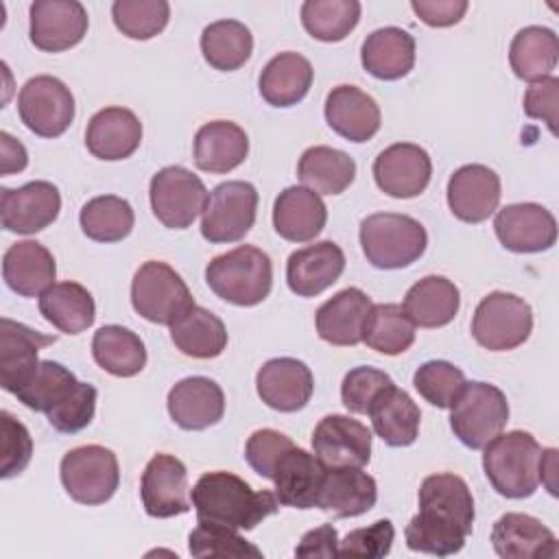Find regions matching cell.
Here are the masks:
<instances>
[{
  "mask_svg": "<svg viewBox=\"0 0 559 559\" xmlns=\"http://www.w3.org/2000/svg\"><path fill=\"white\" fill-rule=\"evenodd\" d=\"M190 496L199 522H216L236 531L255 528L280 507L273 491L253 489L240 476L223 469L203 474Z\"/></svg>",
  "mask_w": 559,
  "mask_h": 559,
  "instance_id": "1",
  "label": "cell"
},
{
  "mask_svg": "<svg viewBox=\"0 0 559 559\" xmlns=\"http://www.w3.org/2000/svg\"><path fill=\"white\" fill-rule=\"evenodd\" d=\"M483 450L485 476L500 496L520 500L537 491L542 445L531 432H500Z\"/></svg>",
  "mask_w": 559,
  "mask_h": 559,
  "instance_id": "2",
  "label": "cell"
},
{
  "mask_svg": "<svg viewBox=\"0 0 559 559\" xmlns=\"http://www.w3.org/2000/svg\"><path fill=\"white\" fill-rule=\"evenodd\" d=\"M205 282L216 297L234 306H258L273 286L271 258L253 247L240 245L227 253L212 258L205 266Z\"/></svg>",
  "mask_w": 559,
  "mask_h": 559,
  "instance_id": "3",
  "label": "cell"
},
{
  "mask_svg": "<svg viewBox=\"0 0 559 559\" xmlns=\"http://www.w3.org/2000/svg\"><path fill=\"white\" fill-rule=\"evenodd\" d=\"M428 245V234L419 221L406 214L378 212L360 223V247L376 269L393 271L417 262Z\"/></svg>",
  "mask_w": 559,
  "mask_h": 559,
  "instance_id": "4",
  "label": "cell"
},
{
  "mask_svg": "<svg viewBox=\"0 0 559 559\" xmlns=\"http://www.w3.org/2000/svg\"><path fill=\"white\" fill-rule=\"evenodd\" d=\"M507 421V395L489 382H465L450 406V428L454 437L472 450H483L504 430Z\"/></svg>",
  "mask_w": 559,
  "mask_h": 559,
  "instance_id": "5",
  "label": "cell"
},
{
  "mask_svg": "<svg viewBox=\"0 0 559 559\" xmlns=\"http://www.w3.org/2000/svg\"><path fill=\"white\" fill-rule=\"evenodd\" d=\"M133 310L157 325H173L194 306L192 293L181 275L166 262H144L131 282Z\"/></svg>",
  "mask_w": 559,
  "mask_h": 559,
  "instance_id": "6",
  "label": "cell"
},
{
  "mask_svg": "<svg viewBox=\"0 0 559 559\" xmlns=\"http://www.w3.org/2000/svg\"><path fill=\"white\" fill-rule=\"evenodd\" d=\"M61 485L79 504L96 507L111 500L120 485L116 454L105 445H79L63 454L59 465Z\"/></svg>",
  "mask_w": 559,
  "mask_h": 559,
  "instance_id": "7",
  "label": "cell"
},
{
  "mask_svg": "<svg viewBox=\"0 0 559 559\" xmlns=\"http://www.w3.org/2000/svg\"><path fill=\"white\" fill-rule=\"evenodd\" d=\"M533 332L531 306L513 295L493 290L480 299L472 317V336L489 352L520 347Z\"/></svg>",
  "mask_w": 559,
  "mask_h": 559,
  "instance_id": "8",
  "label": "cell"
},
{
  "mask_svg": "<svg viewBox=\"0 0 559 559\" xmlns=\"http://www.w3.org/2000/svg\"><path fill=\"white\" fill-rule=\"evenodd\" d=\"M258 190L249 181L218 183L205 203L201 216V236L207 242H238L255 223Z\"/></svg>",
  "mask_w": 559,
  "mask_h": 559,
  "instance_id": "9",
  "label": "cell"
},
{
  "mask_svg": "<svg viewBox=\"0 0 559 559\" xmlns=\"http://www.w3.org/2000/svg\"><path fill=\"white\" fill-rule=\"evenodd\" d=\"M20 120L39 138H59L74 120L70 87L50 74L28 79L17 94Z\"/></svg>",
  "mask_w": 559,
  "mask_h": 559,
  "instance_id": "10",
  "label": "cell"
},
{
  "mask_svg": "<svg viewBox=\"0 0 559 559\" xmlns=\"http://www.w3.org/2000/svg\"><path fill=\"white\" fill-rule=\"evenodd\" d=\"M203 181L181 166H166L157 170L148 186L151 210L155 218L168 229H186L203 214L207 203Z\"/></svg>",
  "mask_w": 559,
  "mask_h": 559,
  "instance_id": "11",
  "label": "cell"
},
{
  "mask_svg": "<svg viewBox=\"0 0 559 559\" xmlns=\"http://www.w3.org/2000/svg\"><path fill=\"white\" fill-rule=\"evenodd\" d=\"M61 210L59 188L50 181H28L0 190V223L13 234H37L57 221Z\"/></svg>",
  "mask_w": 559,
  "mask_h": 559,
  "instance_id": "12",
  "label": "cell"
},
{
  "mask_svg": "<svg viewBox=\"0 0 559 559\" xmlns=\"http://www.w3.org/2000/svg\"><path fill=\"white\" fill-rule=\"evenodd\" d=\"M432 175V162L426 148L411 142L386 146L373 159L376 186L393 199H411L421 194Z\"/></svg>",
  "mask_w": 559,
  "mask_h": 559,
  "instance_id": "13",
  "label": "cell"
},
{
  "mask_svg": "<svg viewBox=\"0 0 559 559\" xmlns=\"http://www.w3.org/2000/svg\"><path fill=\"white\" fill-rule=\"evenodd\" d=\"M493 231L513 253H539L557 242V221L539 203H511L496 212Z\"/></svg>",
  "mask_w": 559,
  "mask_h": 559,
  "instance_id": "14",
  "label": "cell"
},
{
  "mask_svg": "<svg viewBox=\"0 0 559 559\" xmlns=\"http://www.w3.org/2000/svg\"><path fill=\"white\" fill-rule=\"evenodd\" d=\"M31 41L44 52L76 46L87 33V11L76 0H35L28 9Z\"/></svg>",
  "mask_w": 559,
  "mask_h": 559,
  "instance_id": "15",
  "label": "cell"
},
{
  "mask_svg": "<svg viewBox=\"0 0 559 559\" xmlns=\"http://www.w3.org/2000/svg\"><path fill=\"white\" fill-rule=\"evenodd\" d=\"M312 450L325 467H362L371 459V430L349 415H325L312 432Z\"/></svg>",
  "mask_w": 559,
  "mask_h": 559,
  "instance_id": "16",
  "label": "cell"
},
{
  "mask_svg": "<svg viewBox=\"0 0 559 559\" xmlns=\"http://www.w3.org/2000/svg\"><path fill=\"white\" fill-rule=\"evenodd\" d=\"M57 343V336L41 334L9 317L0 319V384L9 393H17L39 367V349Z\"/></svg>",
  "mask_w": 559,
  "mask_h": 559,
  "instance_id": "17",
  "label": "cell"
},
{
  "mask_svg": "<svg viewBox=\"0 0 559 559\" xmlns=\"http://www.w3.org/2000/svg\"><path fill=\"white\" fill-rule=\"evenodd\" d=\"M140 496L144 511L151 518H173L190 511L188 472L186 465L173 454H155L140 480Z\"/></svg>",
  "mask_w": 559,
  "mask_h": 559,
  "instance_id": "18",
  "label": "cell"
},
{
  "mask_svg": "<svg viewBox=\"0 0 559 559\" xmlns=\"http://www.w3.org/2000/svg\"><path fill=\"white\" fill-rule=\"evenodd\" d=\"M500 177L485 164H465L448 179L450 212L463 223L487 221L500 203Z\"/></svg>",
  "mask_w": 559,
  "mask_h": 559,
  "instance_id": "19",
  "label": "cell"
},
{
  "mask_svg": "<svg viewBox=\"0 0 559 559\" xmlns=\"http://www.w3.org/2000/svg\"><path fill=\"white\" fill-rule=\"evenodd\" d=\"M312 389V371L297 358H271L255 373V391L260 400L280 413L301 411L310 402Z\"/></svg>",
  "mask_w": 559,
  "mask_h": 559,
  "instance_id": "20",
  "label": "cell"
},
{
  "mask_svg": "<svg viewBox=\"0 0 559 559\" xmlns=\"http://www.w3.org/2000/svg\"><path fill=\"white\" fill-rule=\"evenodd\" d=\"M345 271V253L332 240L297 249L286 262L288 288L299 297H317L328 290Z\"/></svg>",
  "mask_w": 559,
  "mask_h": 559,
  "instance_id": "21",
  "label": "cell"
},
{
  "mask_svg": "<svg viewBox=\"0 0 559 559\" xmlns=\"http://www.w3.org/2000/svg\"><path fill=\"white\" fill-rule=\"evenodd\" d=\"M170 419L183 430H205L223 419L225 395L223 389L205 376H190L179 380L168 391Z\"/></svg>",
  "mask_w": 559,
  "mask_h": 559,
  "instance_id": "22",
  "label": "cell"
},
{
  "mask_svg": "<svg viewBox=\"0 0 559 559\" xmlns=\"http://www.w3.org/2000/svg\"><path fill=\"white\" fill-rule=\"evenodd\" d=\"M491 546L504 559H555L559 544L555 533L526 513H504L491 528Z\"/></svg>",
  "mask_w": 559,
  "mask_h": 559,
  "instance_id": "23",
  "label": "cell"
},
{
  "mask_svg": "<svg viewBox=\"0 0 559 559\" xmlns=\"http://www.w3.org/2000/svg\"><path fill=\"white\" fill-rule=\"evenodd\" d=\"M325 465L304 448L293 445L282 454L271 483L280 504L293 509H314L325 476Z\"/></svg>",
  "mask_w": 559,
  "mask_h": 559,
  "instance_id": "24",
  "label": "cell"
},
{
  "mask_svg": "<svg viewBox=\"0 0 559 559\" xmlns=\"http://www.w3.org/2000/svg\"><path fill=\"white\" fill-rule=\"evenodd\" d=\"M325 122L349 142L371 140L382 122L378 103L356 85H336L325 98Z\"/></svg>",
  "mask_w": 559,
  "mask_h": 559,
  "instance_id": "25",
  "label": "cell"
},
{
  "mask_svg": "<svg viewBox=\"0 0 559 559\" xmlns=\"http://www.w3.org/2000/svg\"><path fill=\"white\" fill-rule=\"evenodd\" d=\"M142 142V122L127 107H105L96 111L85 129L87 151L105 162L131 157Z\"/></svg>",
  "mask_w": 559,
  "mask_h": 559,
  "instance_id": "26",
  "label": "cell"
},
{
  "mask_svg": "<svg viewBox=\"0 0 559 559\" xmlns=\"http://www.w3.org/2000/svg\"><path fill=\"white\" fill-rule=\"evenodd\" d=\"M371 299L356 286L338 290L319 306L314 325L317 334L336 347H352L362 341V328L371 310Z\"/></svg>",
  "mask_w": 559,
  "mask_h": 559,
  "instance_id": "27",
  "label": "cell"
},
{
  "mask_svg": "<svg viewBox=\"0 0 559 559\" xmlns=\"http://www.w3.org/2000/svg\"><path fill=\"white\" fill-rule=\"evenodd\" d=\"M378 500V485L373 476L360 467H328L317 509L334 518H356L373 509Z\"/></svg>",
  "mask_w": 559,
  "mask_h": 559,
  "instance_id": "28",
  "label": "cell"
},
{
  "mask_svg": "<svg viewBox=\"0 0 559 559\" xmlns=\"http://www.w3.org/2000/svg\"><path fill=\"white\" fill-rule=\"evenodd\" d=\"M328 221L323 199L306 186L282 190L273 203V227L288 242L314 240Z\"/></svg>",
  "mask_w": 559,
  "mask_h": 559,
  "instance_id": "29",
  "label": "cell"
},
{
  "mask_svg": "<svg viewBox=\"0 0 559 559\" xmlns=\"http://www.w3.org/2000/svg\"><path fill=\"white\" fill-rule=\"evenodd\" d=\"M2 277L20 297H39L55 284L57 264L41 242L20 240L4 251Z\"/></svg>",
  "mask_w": 559,
  "mask_h": 559,
  "instance_id": "30",
  "label": "cell"
},
{
  "mask_svg": "<svg viewBox=\"0 0 559 559\" xmlns=\"http://www.w3.org/2000/svg\"><path fill=\"white\" fill-rule=\"evenodd\" d=\"M367 415L371 419L373 432L391 448H406L415 443L419 435V406L404 389L395 386L393 382L373 397Z\"/></svg>",
  "mask_w": 559,
  "mask_h": 559,
  "instance_id": "31",
  "label": "cell"
},
{
  "mask_svg": "<svg viewBox=\"0 0 559 559\" xmlns=\"http://www.w3.org/2000/svg\"><path fill=\"white\" fill-rule=\"evenodd\" d=\"M249 155V138L242 127L231 120H212L199 127L194 135L197 168L225 175L238 168Z\"/></svg>",
  "mask_w": 559,
  "mask_h": 559,
  "instance_id": "32",
  "label": "cell"
},
{
  "mask_svg": "<svg viewBox=\"0 0 559 559\" xmlns=\"http://www.w3.org/2000/svg\"><path fill=\"white\" fill-rule=\"evenodd\" d=\"M360 63L380 81H397L415 66V39L408 31L397 26L378 28L365 37Z\"/></svg>",
  "mask_w": 559,
  "mask_h": 559,
  "instance_id": "33",
  "label": "cell"
},
{
  "mask_svg": "<svg viewBox=\"0 0 559 559\" xmlns=\"http://www.w3.org/2000/svg\"><path fill=\"white\" fill-rule=\"evenodd\" d=\"M461 306V293L454 282L443 275H426L415 282L404 297V312L417 328L448 325Z\"/></svg>",
  "mask_w": 559,
  "mask_h": 559,
  "instance_id": "34",
  "label": "cell"
},
{
  "mask_svg": "<svg viewBox=\"0 0 559 559\" xmlns=\"http://www.w3.org/2000/svg\"><path fill=\"white\" fill-rule=\"evenodd\" d=\"M314 79L312 63L299 52L275 55L258 79L260 96L273 107H293L308 94Z\"/></svg>",
  "mask_w": 559,
  "mask_h": 559,
  "instance_id": "35",
  "label": "cell"
},
{
  "mask_svg": "<svg viewBox=\"0 0 559 559\" xmlns=\"http://www.w3.org/2000/svg\"><path fill=\"white\" fill-rule=\"evenodd\" d=\"M170 341L181 354L210 360L225 352L227 330L214 312L194 304L170 325Z\"/></svg>",
  "mask_w": 559,
  "mask_h": 559,
  "instance_id": "36",
  "label": "cell"
},
{
  "mask_svg": "<svg viewBox=\"0 0 559 559\" xmlns=\"http://www.w3.org/2000/svg\"><path fill=\"white\" fill-rule=\"evenodd\" d=\"M41 317L63 334H79L94 323L92 293L76 282H57L39 295Z\"/></svg>",
  "mask_w": 559,
  "mask_h": 559,
  "instance_id": "37",
  "label": "cell"
},
{
  "mask_svg": "<svg viewBox=\"0 0 559 559\" xmlns=\"http://www.w3.org/2000/svg\"><path fill=\"white\" fill-rule=\"evenodd\" d=\"M297 177L319 197L341 194L352 186L356 177V162L345 151L323 144L310 146L299 157Z\"/></svg>",
  "mask_w": 559,
  "mask_h": 559,
  "instance_id": "38",
  "label": "cell"
},
{
  "mask_svg": "<svg viewBox=\"0 0 559 559\" xmlns=\"http://www.w3.org/2000/svg\"><path fill=\"white\" fill-rule=\"evenodd\" d=\"M559 57V39L546 26H526L515 33L509 46V63L518 79L542 81L550 76Z\"/></svg>",
  "mask_w": 559,
  "mask_h": 559,
  "instance_id": "39",
  "label": "cell"
},
{
  "mask_svg": "<svg viewBox=\"0 0 559 559\" xmlns=\"http://www.w3.org/2000/svg\"><path fill=\"white\" fill-rule=\"evenodd\" d=\"M92 356L100 369L116 378L138 376L146 365L142 338L122 325H103L94 332Z\"/></svg>",
  "mask_w": 559,
  "mask_h": 559,
  "instance_id": "40",
  "label": "cell"
},
{
  "mask_svg": "<svg viewBox=\"0 0 559 559\" xmlns=\"http://www.w3.org/2000/svg\"><path fill=\"white\" fill-rule=\"evenodd\" d=\"M419 509L461 524L467 533L474 526V498L467 483L456 474H430L419 487Z\"/></svg>",
  "mask_w": 559,
  "mask_h": 559,
  "instance_id": "41",
  "label": "cell"
},
{
  "mask_svg": "<svg viewBox=\"0 0 559 559\" xmlns=\"http://www.w3.org/2000/svg\"><path fill=\"white\" fill-rule=\"evenodd\" d=\"M203 59L221 72L242 68L253 52V35L238 20H216L201 33Z\"/></svg>",
  "mask_w": 559,
  "mask_h": 559,
  "instance_id": "42",
  "label": "cell"
},
{
  "mask_svg": "<svg viewBox=\"0 0 559 559\" xmlns=\"http://www.w3.org/2000/svg\"><path fill=\"white\" fill-rule=\"evenodd\" d=\"M362 343L378 354L397 356L415 343V325L400 304H373L362 328Z\"/></svg>",
  "mask_w": 559,
  "mask_h": 559,
  "instance_id": "43",
  "label": "cell"
},
{
  "mask_svg": "<svg viewBox=\"0 0 559 559\" xmlns=\"http://www.w3.org/2000/svg\"><path fill=\"white\" fill-rule=\"evenodd\" d=\"M135 223L133 207L127 199L116 194H103L90 199L79 214L83 234L94 242L124 240Z\"/></svg>",
  "mask_w": 559,
  "mask_h": 559,
  "instance_id": "44",
  "label": "cell"
},
{
  "mask_svg": "<svg viewBox=\"0 0 559 559\" xmlns=\"http://www.w3.org/2000/svg\"><path fill=\"white\" fill-rule=\"evenodd\" d=\"M301 24L319 41L345 39L360 20L358 0H306L301 4Z\"/></svg>",
  "mask_w": 559,
  "mask_h": 559,
  "instance_id": "45",
  "label": "cell"
},
{
  "mask_svg": "<svg viewBox=\"0 0 559 559\" xmlns=\"http://www.w3.org/2000/svg\"><path fill=\"white\" fill-rule=\"evenodd\" d=\"M79 384L74 373L55 360H41L35 376L15 393V397L31 411L50 413Z\"/></svg>",
  "mask_w": 559,
  "mask_h": 559,
  "instance_id": "46",
  "label": "cell"
},
{
  "mask_svg": "<svg viewBox=\"0 0 559 559\" xmlns=\"http://www.w3.org/2000/svg\"><path fill=\"white\" fill-rule=\"evenodd\" d=\"M116 28L129 39H151L159 35L170 17L166 0H116L111 4Z\"/></svg>",
  "mask_w": 559,
  "mask_h": 559,
  "instance_id": "47",
  "label": "cell"
},
{
  "mask_svg": "<svg viewBox=\"0 0 559 559\" xmlns=\"http://www.w3.org/2000/svg\"><path fill=\"white\" fill-rule=\"evenodd\" d=\"M188 550L192 557H262L236 528L216 522H199L188 537Z\"/></svg>",
  "mask_w": 559,
  "mask_h": 559,
  "instance_id": "48",
  "label": "cell"
},
{
  "mask_svg": "<svg viewBox=\"0 0 559 559\" xmlns=\"http://www.w3.org/2000/svg\"><path fill=\"white\" fill-rule=\"evenodd\" d=\"M404 537H406V546L415 552L448 557L459 552L465 546L467 533L461 531L459 526L437 522L417 511V515L411 518L404 531Z\"/></svg>",
  "mask_w": 559,
  "mask_h": 559,
  "instance_id": "49",
  "label": "cell"
},
{
  "mask_svg": "<svg viewBox=\"0 0 559 559\" xmlns=\"http://www.w3.org/2000/svg\"><path fill=\"white\" fill-rule=\"evenodd\" d=\"M465 382V373L448 360H428L413 376L417 393L437 408H450Z\"/></svg>",
  "mask_w": 559,
  "mask_h": 559,
  "instance_id": "50",
  "label": "cell"
},
{
  "mask_svg": "<svg viewBox=\"0 0 559 559\" xmlns=\"http://www.w3.org/2000/svg\"><path fill=\"white\" fill-rule=\"evenodd\" d=\"M0 476L13 478L26 469L33 456V439L22 421L9 411H0Z\"/></svg>",
  "mask_w": 559,
  "mask_h": 559,
  "instance_id": "51",
  "label": "cell"
},
{
  "mask_svg": "<svg viewBox=\"0 0 559 559\" xmlns=\"http://www.w3.org/2000/svg\"><path fill=\"white\" fill-rule=\"evenodd\" d=\"M96 389L87 382H79L74 391L50 413H46L48 424L66 435H74L87 428L96 413Z\"/></svg>",
  "mask_w": 559,
  "mask_h": 559,
  "instance_id": "52",
  "label": "cell"
},
{
  "mask_svg": "<svg viewBox=\"0 0 559 559\" xmlns=\"http://www.w3.org/2000/svg\"><path fill=\"white\" fill-rule=\"evenodd\" d=\"M391 382H393L391 376L376 367H367V365L354 367L345 373L341 382V402L349 413L367 415L373 397Z\"/></svg>",
  "mask_w": 559,
  "mask_h": 559,
  "instance_id": "53",
  "label": "cell"
},
{
  "mask_svg": "<svg viewBox=\"0 0 559 559\" xmlns=\"http://www.w3.org/2000/svg\"><path fill=\"white\" fill-rule=\"evenodd\" d=\"M393 537H395V528L391 520H378L369 526L354 528L343 539H338V555L380 559L391 552Z\"/></svg>",
  "mask_w": 559,
  "mask_h": 559,
  "instance_id": "54",
  "label": "cell"
},
{
  "mask_svg": "<svg viewBox=\"0 0 559 559\" xmlns=\"http://www.w3.org/2000/svg\"><path fill=\"white\" fill-rule=\"evenodd\" d=\"M295 443L290 441V437H286L280 430L273 428H262L251 432V437L247 439L245 445V459L251 465V469L255 474H260L262 478L271 480L273 478V469L277 465V461L282 459V454L286 450H290Z\"/></svg>",
  "mask_w": 559,
  "mask_h": 559,
  "instance_id": "55",
  "label": "cell"
},
{
  "mask_svg": "<svg viewBox=\"0 0 559 559\" xmlns=\"http://www.w3.org/2000/svg\"><path fill=\"white\" fill-rule=\"evenodd\" d=\"M557 103H559V79L546 76L528 85L524 94V114L546 122L548 131L557 133Z\"/></svg>",
  "mask_w": 559,
  "mask_h": 559,
  "instance_id": "56",
  "label": "cell"
},
{
  "mask_svg": "<svg viewBox=\"0 0 559 559\" xmlns=\"http://www.w3.org/2000/svg\"><path fill=\"white\" fill-rule=\"evenodd\" d=\"M467 0H413L411 9L417 17L435 28L459 24L467 11Z\"/></svg>",
  "mask_w": 559,
  "mask_h": 559,
  "instance_id": "57",
  "label": "cell"
},
{
  "mask_svg": "<svg viewBox=\"0 0 559 559\" xmlns=\"http://www.w3.org/2000/svg\"><path fill=\"white\" fill-rule=\"evenodd\" d=\"M297 557H338V535L332 524L308 531L299 546L295 548Z\"/></svg>",
  "mask_w": 559,
  "mask_h": 559,
  "instance_id": "58",
  "label": "cell"
},
{
  "mask_svg": "<svg viewBox=\"0 0 559 559\" xmlns=\"http://www.w3.org/2000/svg\"><path fill=\"white\" fill-rule=\"evenodd\" d=\"M0 173L2 175H13L26 168L28 164V153L22 142H17L11 133L0 131Z\"/></svg>",
  "mask_w": 559,
  "mask_h": 559,
  "instance_id": "59",
  "label": "cell"
},
{
  "mask_svg": "<svg viewBox=\"0 0 559 559\" xmlns=\"http://www.w3.org/2000/svg\"><path fill=\"white\" fill-rule=\"evenodd\" d=\"M555 476H557V450L555 448H548V450H542V461H539V483L546 485V489L557 496V483H555Z\"/></svg>",
  "mask_w": 559,
  "mask_h": 559,
  "instance_id": "60",
  "label": "cell"
}]
</instances>
